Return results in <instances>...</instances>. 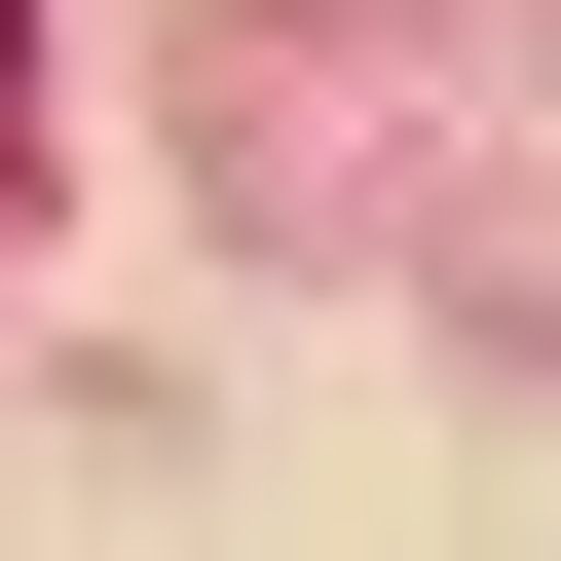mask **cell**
Wrapping results in <instances>:
<instances>
[{
    "mask_svg": "<svg viewBox=\"0 0 561 561\" xmlns=\"http://www.w3.org/2000/svg\"><path fill=\"white\" fill-rule=\"evenodd\" d=\"M0 187H38V38H0Z\"/></svg>",
    "mask_w": 561,
    "mask_h": 561,
    "instance_id": "cell-1",
    "label": "cell"
}]
</instances>
